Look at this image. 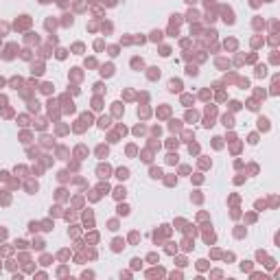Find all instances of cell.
Listing matches in <instances>:
<instances>
[{
    "label": "cell",
    "instance_id": "1",
    "mask_svg": "<svg viewBox=\"0 0 280 280\" xmlns=\"http://www.w3.org/2000/svg\"><path fill=\"white\" fill-rule=\"evenodd\" d=\"M169 90H171V92H180L182 90V81H177V79L169 81Z\"/></svg>",
    "mask_w": 280,
    "mask_h": 280
},
{
    "label": "cell",
    "instance_id": "2",
    "mask_svg": "<svg viewBox=\"0 0 280 280\" xmlns=\"http://www.w3.org/2000/svg\"><path fill=\"white\" fill-rule=\"evenodd\" d=\"M109 171H112V169H109L107 164H101L99 166V177H109Z\"/></svg>",
    "mask_w": 280,
    "mask_h": 280
},
{
    "label": "cell",
    "instance_id": "3",
    "mask_svg": "<svg viewBox=\"0 0 280 280\" xmlns=\"http://www.w3.org/2000/svg\"><path fill=\"white\" fill-rule=\"evenodd\" d=\"M125 195H127V190L123 186H118L116 190H114V197H116V199H125Z\"/></svg>",
    "mask_w": 280,
    "mask_h": 280
},
{
    "label": "cell",
    "instance_id": "4",
    "mask_svg": "<svg viewBox=\"0 0 280 280\" xmlns=\"http://www.w3.org/2000/svg\"><path fill=\"white\" fill-rule=\"evenodd\" d=\"M116 177H118V180H127V177H129V171H127V169H118Z\"/></svg>",
    "mask_w": 280,
    "mask_h": 280
},
{
    "label": "cell",
    "instance_id": "5",
    "mask_svg": "<svg viewBox=\"0 0 280 280\" xmlns=\"http://www.w3.org/2000/svg\"><path fill=\"white\" fill-rule=\"evenodd\" d=\"M118 214H129V206H118Z\"/></svg>",
    "mask_w": 280,
    "mask_h": 280
},
{
    "label": "cell",
    "instance_id": "6",
    "mask_svg": "<svg viewBox=\"0 0 280 280\" xmlns=\"http://www.w3.org/2000/svg\"><path fill=\"white\" fill-rule=\"evenodd\" d=\"M151 177H162V171H160V169H151Z\"/></svg>",
    "mask_w": 280,
    "mask_h": 280
},
{
    "label": "cell",
    "instance_id": "7",
    "mask_svg": "<svg viewBox=\"0 0 280 280\" xmlns=\"http://www.w3.org/2000/svg\"><path fill=\"white\" fill-rule=\"evenodd\" d=\"M166 162H169V164H175V162H177V155H175V153H171V155L166 158Z\"/></svg>",
    "mask_w": 280,
    "mask_h": 280
},
{
    "label": "cell",
    "instance_id": "8",
    "mask_svg": "<svg viewBox=\"0 0 280 280\" xmlns=\"http://www.w3.org/2000/svg\"><path fill=\"white\" fill-rule=\"evenodd\" d=\"M197 267H199V269H206V267H208V260H199V263H197Z\"/></svg>",
    "mask_w": 280,
    "mask_h": 280
},
{
    "label": "cell",
    "instance_id": "9",
    "mask_svg": "<svg viewBox=\"0 0 280 280\" xmlns=\"http://www.w3.org/2000/svg\"><path fill=\"white\" fill-rule=\"evenodd\" d=\"M140 265H142V263H140V260H138V258H134V260H131V267H134V269H138V267H140Z\"/></svg>",
    "mask_w": 280,
    "mask_h": 280
},
{
    "label": "cell",
    "instance_id": "10",
    "mask_svg": "<svg viewBox=\"0 0 280 280\" xmlns=\"http://www.w3.org/2000/svg\"><path fill=\"white\" fill-rule=\"evenodd\" d=\"M241 269H245V272H250V269H252V263H247V260H245V263L241 265Z\"/></svg>",
    "mask_w": 280,
    "mask_h": 280
},
{
    "label": "cell",
    "instance_id": "11",
    "mask_svg": "<svg viewBox=\"0 0 280 280\" xmlns=\"http://www.w3.org/2000/svg\"><path fill=\"white\" fill-rule=\"evenodd\" d=\"M186 2H188V4H195V2H197V0H186Z\"/></svg>",
    "mask_w": 280,
    "mask_h": 280
}]
</instances>
